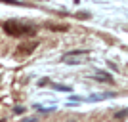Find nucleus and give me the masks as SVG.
<instances>
[{"instance_id": "1", "label": "nucleus", "mask_w": 128, "mask_h": 122, "mask_svg": "<svg viewBox=\"0 0 128 122\" xmlns=\"http://www.w3.org/2000/svg\"><path fill=\"white\" fill-rule=\"evenodd\" d=\"M4 31L8 34H14V36H25V34H32L34 29L29 27V25H21V23H17V21H6Z\"/></svg>"}, {"instance_id": "2", "label": "nucleus", "mask_w": 128, "mask_h": 122, "mask_svg": "<svg viewBox=\"0 0 128 122\" xmlns=\"http://www.w3.org/2000/svg\"><path fill=\"white\" fill-rule=\"evenodd\" d=\"M36 48V42H29V44H23L16 50V55H25V53H31L32 50Z\"/></svg>"}]
</instances>
